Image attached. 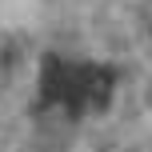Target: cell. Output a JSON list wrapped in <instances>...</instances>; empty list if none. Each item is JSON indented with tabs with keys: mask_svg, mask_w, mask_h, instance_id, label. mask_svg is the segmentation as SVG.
I'll return each instance as SVG.
<instances>
[{
	"mask_svg": "<svg viewBox=\"0 0 152 152\" xmlns=\"http://www.w3.org/2000/svg\"><path fill=\"white\" fill-rule=\"evenodd\" d=\"M120 84V72L100 60H76V56L48 52L40 60L36 76V112H60L64 120H84L112 104V92Z\"/></svg>",
	"mask_w": 152,
	"mask_h": 152,
	"instance_id": "6da1fadb",
	"label": "cell"
}]
</instances>
